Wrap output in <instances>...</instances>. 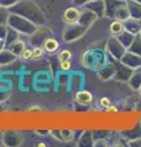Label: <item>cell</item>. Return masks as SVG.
<instances>
[{
	"label": "cell",
	"mask_w": 141,
	"mask_h": 147,
	"mask_svg": "<svg viewBox=\"0 0 141 147\" xmlns=\"http://www.w3.org/2000/svg\"><path fill=\"white\" fill-rule=\"evenodd\" d=\"M107 112H114V113H117L118 108L114 107V105H109V107H107Z\"/></svg>",
	"instance_id": "10"
},
{
	"label": "cell",
	"mask_w": 141,
	"mask_h": 147,
	"mask_svg": "<svg viewBox=\"0 0 141 147\" xmlns=\"http://www.w3.org/2000/svg\"><path fill=\"white\" fill-rule=\"evenodd\" d=\"M21 58L25 59V60L32 59V50L31 49H24V52L21 53Z\"/></svg>",
	"instance_id": "7"
},
{
	"label": "cell",
	"mask_w": 141,
	"mask_h": 147,
	"mask_svg": "<svg viewBox=\"0 0 141 147\" xmlns=\"http://www.w3.org/2000/svg\"><path fill=\"white\" fill-rule=\"evenodd\" d=\"M30 110H40L39 107H32V108H30Z\"/></svg>",
	"instance_id": "11"
},
{
	"label": "cell",
	"mask_w": 141,
	"mask_h": 147,
	"mask_svg": "<svg viewBox=\"0 0 141 147\" xmlns=\"http://www.w3.org/2000/svg\"><path fill=\"white\" fill-rule=\"evenodd\" d=\"M109 31H111L112 34L118 36V34H120L121 32L124 31V26H123V24L120 21H114V22H112L111 24V26H109Z\"/></svg>",
	"instance_id": "4"
},
{
	"label": "cell",
	"mask_w": 141,
	"mask_h": 147,
	"mask_svg": "<svg viewBox=\"0 0 141 147\" xmlns=\"http://www.w3.org/2000/svg\"><path fill=\"white\" fill-rule=\"evenodd\" d=\"M99 103H101V105H102V107L107 108V107H109V105H111V100H109V98L104 97V98H102L101 100H99Z\"/></svg>",
	"instance_id": "9"
},
{
	"label": "cell",
	"mask_w": 141,
	"mask_h": 147,
	"mask_svg": "<svg viewBox=\"0 0 141 147\" xmlns=\"http://www.w3.org/2000/svg\"><path fill=\"white\" fill-rule=\"evenodd\" d=\"M79 17H80V12H79V10H76L74 7H69L64 12V21L69 25L75 24V22L79 20Z\"/></svg>",
	"instance_id": "1"
},
{
	"label": "cell",
	"mask_w": 141,
	"mask_h": 147,
	"mask_svg": "<svg viewBox=\"0 0 141 147\" xmlns=\"http://www.w3.org/2000/svg\"><path fill=\"white\" fill-rule=\"evenodd\" d=\"M70 67H71L70 60H63V61H60V69H61V70H69Z\"/></svg>",
	"instance_id": "8"
},
{
	"label": "cell",
	"mask_w": 141,
	"mask_h": 147,
	"mask_svg": "<svg viewBox=\"0 0 141 147\" xmlns=\"http://www.w3.org/2000/svg\"><path fill=\"white\" fill-rule=\"evenodd\" d=\"M76 100L80 104H90L92 102V94L88 91H80L76 94Z\"/></svg>",
	"instance_id": "2"
},
{
	"label": "cell",
	"mask_w": 141,
	"mask_h": 147,
	"mask_svg": "<svg viewBox=\"0 0 141 147\" xmlns=\"http://www.w3.org/2000/svg\"><path fill=\"white\" fill-rule=\"evenodd\" d=\"M140 93H141V87H140Z\"/></svg>",
	"instance_id": "13"
},
{
	"label": "cell",
	"mask_w": 141,
	"mask_h": 147,
	"mask_svg": "<svg viewBox=\"0 0 141 147\" xmlns=\"http://www.w3.org/2000/svg\"><path fill=\"white\" fill-rule=\"evenodd\" d=\"M44 54V48L42 47H34L32 49V59H39Z\"/></svg>",
	"instance_id": "5"
},
{
	"label": "cell",
	"mask_w": 141,
	"mask_h": 147,
	"mask_svg": "<svg viewBox=\"0 0 141 147\" xmlns=\"http://www.w3.org/2000/svg\"><path fill=\"white\" fill-rule=\"evenodd\" d=\"M58 59H59V61L70 60V59H71V53H70V50H61V52L58 54Z\"/></svg>",
	"instance_id": "6"
},
{
	"label": "cell",
	"mask_w": 141,
	"mask_h": 147,
	"mask_svg": "<svg viewBox=\"0 0 141 147\" xmlns=\"http://www.w3.org/2000/svg\"><path fill=\"white\" fill-rule=\"evenodd\" d=\"M38 147H45V144H38Z\"/></svg>",
	"instance_id": "12"
},
{
	"label": "cell",
	"mask_w": 141,
	"mask_h": 147,
	"mask_svg": "<svg viewBox=\"0 0 141 147\" xmlns=\"http://www.w3.org/2000/svg\"><path fill=\"white\" fill-rule=\"evenodd\" d=\"M43 48L47 50V52L53 53V52H55V50L59 48V43H58V40H55L54 38H48V39L44 40Z\"/></svg>",
	"instance_id": "3"
}]
</instances>
